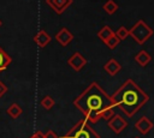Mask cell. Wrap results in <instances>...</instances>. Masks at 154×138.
<instances>
[{
  "instance_id": "obj_1",
  "label": "cell",
  "mask_w": 154,
  "mask_h": 138,
  "mask_svg": "<svg viewBox=\"0 0 154 138\" xmlns=\"http://www.w3.org/2000/svg\"><path fill=\"white\" fill-rule=\"evenodd\" d=\"M73 104L84 114L87 121L96 122L100 120V113L107 107H114L112 98L99 86L96 83H91L77 98Z\"/></svg>"
},
{
  "instance_id": "obj_2",
  "label": "cell",
  "mask_w": 154,
  "mask_h": 138,
  "mask_svg": "<svg viewBox=\"0 0 154 138\" xmlns=\"http://www.w3.org/2000/svg\"><path fill=\"white\" fill-rule=\"evenodd\" d=\"M111 98L114 107L118 106L129 118H131L144 103L148 102L149 96L140 89L132 79H128L114 92V95L111 96Z\"/></svg>"
},
{
  "instance_id": "obj_3",
  "label": "cell",
  "mask_w": 154,
  "mask_h": 138,
  "mask_svg": "<svg viewBox=\"0 0 154 138\" xmlns=\"http://www.w3.org/2000/svg\"><path fill=\"white\" fill-rule=\"evenodd\" d=\"M61 138H100V136L89 125H87V120L83 119Z\"/></svg>"
},
{
  "instance_id": "obj_4",
  "label": "cell",
  "mask_w": 154,
  "mask_h": 138,
  "mask_svg": "<svg viewBox=\"0 0 154 138\" xmlns=\"http://www.w3.org/2000/svg\"><path fill=\"white\" fill-rule=\"evenodd\" d=\"M153 35V30L152 28L146 24L142 19H140L130 30H129V36H131L138 44H143L144 42H147L150 36Z\"/></svg>"
},
{
  "instance_id": "obj_5",
  "label": "cell",
  "mask_w": 154,
  "mask_h": 138,
  "mask_svg": "<svg viewBox=\"0 0 154 138\" xmlns=\"http://www.w3.org/2000/svg\"><path fill=\"white\" fill-rule=\"evenodd\" d=\"M67 64H69V66H71L72 70L78 72L87 65V59L79 52H76L70 56V59L67 60Z\"/></svg>"
},
{
  "instance_id": "obj_6",
  "label": "cell",
  "mask_w": 154,
  "mask_h": 138,
  "mask_svg": "<svg viewBox=\"0 0 154 138\" xmlns=\"http://www.w3.org/2000/svg\"><path fill=\"white\" fill-rule=\"evenodd\" d=\"M108 126H109V128H111L116 134H119V133L128 126V122H126V120H124L119 114H116V115H113V116L108 120Z\"/></svg>"
},
{
  "instance_id": "obj_7",
  "label": "cell",
  "mask_w": 154,
  "mask_h": 138,
  "mask_svg": "<svg viewBox=\"0 0 154 138\" xmlns=\"http://www.w3.org/2000/svg\"><path fill=\"white\" fill-rule=\"evenodd\" d=\"M72 2H73V0H46V4L57 14H61L69 6H71Z\"/></svg>"
},
{
  "instance_id": "obj_8",
  "label": "cell",
  "mask_w": 154,
  "mask_h": 138,
  "mask_svg": "<svg viewBox=\"0 0 154 138\" xmlns=\"http://www.w3.org/2000/svg\"><path fill=\"white\" fill-rule=\"evenodd\" d=\"M55 40L57 42L63 46V47H66L72 40H73V35L66 29V28H61L57 34H55Z\"/></svg>"
},
{
  "instance_id": "obj_9",
  "label": "cell",
  "mask_w": 154,
  "mask_h": 138,
  "mask_svg": "<svg viewBox=\"0 0 154 138\" xmlns=\"http://www.w3.org/2000/svg\"><path fill=\"white\" fill-rule=\"evenodd\" d=\"M52 37L49 36V34L46 30H40L35 36H34V42L40 47V48H45L49 42H51Z\"/></svg>"
},
{
  "instance_id": "obj_10",
  "label": "cell",
  "mask_w": 154,
  "mask_h": 138,
  "mask_svg": "<svg viewBox=\"0 0 154 138\" xmlns=\"http://www.w3.org/2000/svg\"><path fill=\"white\" fill-rule=\"evenodd\" d=\"M135 127L142 133V134H146L148 133L152 128H153V122L147 118V116H142L137 120V122L135 124Z\"/></svg>"
},
{
  "instance_id": "obj_11",
  "label": "cell",
  "mask_w": 154,
  "mask_h": 138,
  "mask_svg": "<svg viewBox=\"0 0 154 138\" xmlns=\"http://www.w3.org/2000/svg\"><path fill=\"white\" fill-rule=\"evenodd\" d=\"M120 68H122V66H120V64L116 60V59H109L105 65H103V70L109 74V76H116L119 71H120Z\"/></svg>"
},
{
  "instance_id": "obj_12",
  "label": "cell",
  "mask_w": 154,
  "mask_h": 138,
  "mask_svg": "<svg viewBox=\"0 0 154 138\" xmlns=\"http://www.w3.org/2000/svg\"><path fill=\"white\" fill-rule=\"evenodd\" d=\"M150 60H152V56H150V54H149L148 52H146V50H140V52L135 55V61H136L140 66H142V67L147 66V65L150 62Z\"/></svg>"
},
{
  "instance_id": "obj_13",
  "label": "cell",
  "mask_w": 154,
  "mask_h": 138,
  "mask_svg": "<svg viewBox=\"0 0 154 138\" xmlns=\"http://www.w3.org/2000/svg\"><path fill=\"white\" fill-rule=\"evenodd\" d=\"M6 113L8 114L10 118L12 119H18L20 116V114L23 113V109L22 107L18 104V103H12L8 106V108L6 109Z\"/></svg>"
},
{
  "instance_id": "obj_14",
  "label": "cell",
  "mask_w": 154,
  "mask_h": 138,
  "mask_svg": "<svg viewBox=\"0 0 154 138\" xmlns=\"http://www.w3.org/2000/svg\"><path fill=\"white\" fill-rule=\"evenodd\" d=\"M11 62H12V58L0 47V72L5 71Z\"/></svg>"
},
{
  "instance_id": "obj_15",
  "label": "cell",
  "mask_w": 154,
  "mask_h": 138,
  "mask_svg": "<svg viewBox=\"0 0 154 138\" xmlns=\"http://www.w3.org/2000/svg\"><path fill=\"white\" fill-rule=\"evenodd\" d=\"M113 34H114V31H113L108 25H105V26H102V29L97 32V36H99V37H100V40L105 43V42H106V41H107V40H108Z\"/></svg>"
},
{
  "instance_id": "obj_16",
  "label": "cell",
  "mask_w": 154,
  "mask_h": 138,
  "mask_svg": "<svg viewBox=\"0 0 154 138\" xmlns=\"http://www.w3.org/2000/svg\"><path fill=\"white\" fill-rule=\"evenodd\" d=\"M118 10V5L113 1V0H107L105 4H103V11L107 13V14H113L116 13Z\"/></svg>"
},
{
  "instance_id": "obj_17",
  "label": "cell",
  "mask_w": 154,
  "mask_h": 138,
  "mask_svg": "<svg viewBox=\"0 0 154 138\" xmlns=\"http://www.w3.org/2000/svg\"><path fill=\"white\" fill-rule=\"evenodd\" d=\"M54 100H53V97L52 96H49V95H46L42 100H41V102H40V104L42 106V108H45L46 110H49L53 106H54Z\"/></svg>"
},
{
  "instance_id": "obj_18",
  "label": "cell",
  "mask_w": 154,
  "mask_h": 138,
  "mask_svg": "<svg viewBox=\"0 0 154 138\" xmlns=\"http://www.w3.org/2000/svg\"><path fill=\"white\" fill-rule=\"evenodd\" d=\"M119 42H120V40L117 37V35H116V34H113V35H112V36H111V37L105 42V44H106L109 49H114V48L119 44Z\"/></svg>"
},
{
  "instance_id": "obj_19",
  "label": "cell",
  "mask_w": 154,
  "mask_h": 138,
  "mask_svg": "<svg viewBox=\"0 0 154 138\" xmlns=\"http://www.w3.org/2000/svg\"><path fill=\"white\" fill-rule=\"evenodd\" d=\"M113 108L114 107H107L105 108L101 113H100V118L101 119H106V120H109L113 115H114V112H113Z\"/></svg>"
},
{
  "instance_id": "obj_20",
  "label": "cell",
  "mask_w": 154,
  "mask_h": 138,
  "mask_svg": "<svg viewBox=\"0 0 154 138\" xmlns=\"http://www.w3.org/2000/svg\"><path fill=\"white\" fill-rule=\"evenodd\" d=\"M116 35H117V37L122 41V40H125L128 36H129V30L125 28V26H120L118 30H117V32H114Z\"/></svg>"
},
{
  "instance_id": "obj_21",
  "label": "cell",
  "mask_w": 154,
  "mask_h": 138,
  "mask_svg": "<svg viewBox=\"0 0 154 138\" xmlns=\"http://www.w3.org/2000/svg\"><path fill=\"white\" fill-rule=\"evenodd\" d=\"M42 137H43V138H58V134H57L54 131L48 130L46 133H43V134H42Z\"/></svg>"
},
{
  "instance_id": "obj_22",
  "label": "cell",
  "mask_w": 154,
  "mask_h": 138,
  "mask_svg": "<svg viewBox=\"0 0 154 138\" xmlns=\"http://www.w3.org/2000/svg\"><path fill=\"white\" fill-rule=\"evenodd\" d=\"M7 90H8V89H7V85H5V83H2V82L0 80V98L7 92Z\"/></svg>"
},
{
  "instance_id": "obj_23",
  "label": "cell",
  "mask_w": 154,
  "mask_h": 138,
  "mask_svg": "<svg viewBox=\"0 0 154 138\" xmlns=\"http://www.w3.org/2000/svg\"><path fill=\"white\" fill-rule=\"evenodd\" d=\"M42 134H43V133H42L41 131H36V132H35L30 138H43V137H42Z\"/></svg>"
},
{
  "instance_id": "obj_24",
  "label": "cell",
  "mask_w": 154,
  "mask_h": 138,
  "mask_svg": "<svg viewBox=\"0 0 154 138\" xmlns=\"http://www.w3.org/2000/svg\"><path fill=\"white\" fill-rule=\"evenodd\" d=\"M1 25H2V20L0 19V26H1Z\"/></svg>"
},
{
  "instance_id": "obj_25",
  "label": "cell",
  "mask_w": 154,
  "mask_h": 138,
  "mask_svg": "<svg viewBox=\"0 0 154 138\" xmlns=\"http://www.w3.org/2000/svg\"><path fill=\"white\" fill-rule=\"evenodd\" d=\"M136 138H140V137H136Z\"/></svg>"
}]
</instances>
